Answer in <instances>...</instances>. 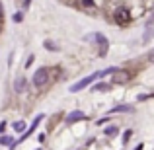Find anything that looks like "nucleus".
Listing matches in <instances>:
<instances>
[{
  "mask_svg": "<svg viewBox=\"0 0 154 150\" xmlns=\"http://www.w3.org/2000/svg\"><path fill=\"white\" fill-rule=\"evenodd\" d=\"M14 129H16L18 133H22L23 129H26V123H23V121H18V123H14Z\"/></svg>",
  "mask_w": 154,
  "mask_h": 150,
  "instance_id": "0eeeda50",
  "label": "nucleus"
},
{
  "mask_svg": "<svg viewBox=\"0 0 154 150\" xmlns=\"http://www.w3.org/2000/svg\"><path fill=\"white\" fill-rule=\"evenodd\" d=\"M131 109H133L131 105H119V107H113L109 113H121V111H131Z\"/></svg>",
  "mask_w": 154,
  "mask_h": 150,
  "instance_id": "423d86ee",
  "label": "nucleus"
},
{
  "mask_svg": "<svg viewBox=\"0 0 154 150\" xmlns=\"http://www.w3.org/2000/svg\"><path fill=\"white\" fill-rule=\"evenodd\" d=\"M84 6H94V0H82Z\"/></svg>",
  "mask_w": 154,
  "mask_h": 150,
  "instance_id": "9d476101",
  "label": "nucleus"
},
{
  "mask_svg": "<svg viewBox=\"0 0 154 150\" xmlns=\"http://www.w3.org/2000/svg\"><path fill=\"white\" fill-rule=\"evenodd\" d=\"M115 20H117V23H129L131 22V14H129L127 8H117Z\"/></svg>",
  "mask_w": 154,
  "mask_h": 150,
  "instance_id": "7ed1b4c3",
  "label": "nucleus"
},
{
  "mask_svg": "<svg viewBox=\"0 0 154 150\" xmlns=\"http://www.w3.org/2000/svg\"><path fill=\"white\" fill-rule=\"evenodd\" d=\"M14 22H22V14H16L14 16Z\"/></svg>",
  "mask_w": 154,
  "mask_h": 150,
  "instance_id": "9b49d317",
  "label": "nucleus"
},
{
  "mask_svg": "<svg viewBox=\"0 0 154 150\" xmlns=\"http://www.w3.org/2000/svg\"><path fill=\"white\" fill-rule=\"evenodd\" d=\"M105 133H107L109 136H113V135H115V133H117V129H115V127H109V129H107V131H105Z\"/></svg>",
  "mask_w": 154,
  "mask_h": 150,
  "instance_id": "6e6552de",
  "label": "nucleus"
},
{
  "mask_svg": "<svg viewBox=\"0 0 154 150\" xmlns=\"http://www.w3.org/2000/svg\"><path fill=\"white\" fill-rule=\"evenodd\" d=\"M47 80H49V70H47V68H37L35 74H33V84L37 88H41V86L47 84Z\"/></svg>",
  "mask_w": 154,
  "mask_h": 150,
  "instance_id": "f257e3e1",
  "label": "nucleus"
},
{
  "mask_svg": "<svg viewBox=\"0 0 154 150\" xmlns=\"http://www.w3.org/2000/svg\"><path fill=\"white\" fill-rule=\"evenodd\" d=\"M4 129H6V123L2 121V123H0V133H4Z\"/></svg>",
  "mask_w": 154,
  "mask_h": 150,
  "instance_id": "f8f14e48",
  "label": "nucleus"
},
{
  "mask_svg": "<svg viewBox=\"0 0 154 150\" xmlns=\"http://www.w3.org/2000/svg\"><path fill=\"white\" fill-rule=\"evenodd\" d=\"M45 47H47V49H51V51H55V49H57V47H55V45H53V43H51V41H45Z\"/></svg>",
  "mask_w": 154,
  "mask_h": 150,
  "instance_id": "1a4fd4ad",
  "label": "nucleus"
},
{
  "mask_svg": "<svg viewBox=\"0 0 154 150\" xmlns=\"http://www.w3.org/2000/svg\"><path fill=\"white\" fill-rule=\"evenodd\" d=\"M135 150H143V146H137V148H135Z\"/></svg>",
  "mask_w": 154,
  "mask_h": 150,
  "instance_id": "ddd939ff",
  "label": "nucleus"
},
{
  "mask_svg": "<svg viewBox=\"0 0 154 150\" xmlns=\"http://www.w3.org/2000/svg\"><path fill=\"white\" fill-rule=\"evenodd\" d=\"M84 117H86V115H84V113H82V111H72V113H70V115H68V117H66V123H68V125H70V123H76V121H80V119H84Z\"/></svg>",
  "mask_w": 154,
  "mask_h": 150,
  "instance_id": "20e7f679",
  "label": "nucleus"
},
{
  "mask_svg": "<svg viewBox=\"0 0 154 150\" xmlns=\"http://www.w3.org/2000/svg\"><path fill=\"white\" fill-rule=\"evenodd\" d=\"M14 90L16 92H23V90H26V80L18 78V80H16V84H14Z\"/></svg>",
  "mask_w": 154,
  "mask_h": 150,
  "instance_id": "39448f33",
  "label": "nucleus"
},
{
  "mask_svg": "<svg viewBox=\"0 0 154 150\" xmlns=\"http://www.w3.org/2000/svg\"><path fill=\"white\" fill-rule=\"evenodd\" d=\"M98 76H102L100 72H96V74H92V76H86V78H82L78 84H74V86H70V92H80V90H84L86 86H90L92 82H94Z\"/></svg>",
  "mask_w": 154,
  "mask_h": 150,
  "instance_id": "f03ea898",
  "label": "nucleus"
}]
</instances>
